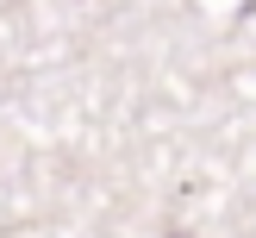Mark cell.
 I'll list each match as a JSON object with an SVG mask.
<instances>
[{
    "instance_id": "1",
    "label": "cell",
    "mask_w": 256,
    "mask_h": 238,
    "mask_svg": "<svg viewBox=\"0 0 256 238\" xmlns=\"http://www.w3.org/2000/svg\"><path fill=\"white\" fill-rule=\"evenodd\" d=\"M175 238H182V232H175Z\"/></svg>"
}]
</instances>
